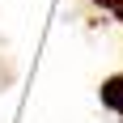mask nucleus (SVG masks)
I'll use <instances>...</instances> for the list:
<instances>
[{
  "mask_svg": "<svg viewBox=\"0 0 123 123\" xmlns=\"http://www.w3.org/2000/svg\"><path fill=\"white\" fill-rule=\"evenodd\" d=\"M102 106L106 111H115L123 119V72H115V76H106L102 81Z\"/></svg>",
  "mask_w": 123,
  "mask_h": 123,
  "instance_id": "obj_1",
  "label": "nucleus"
}]
</instances>
